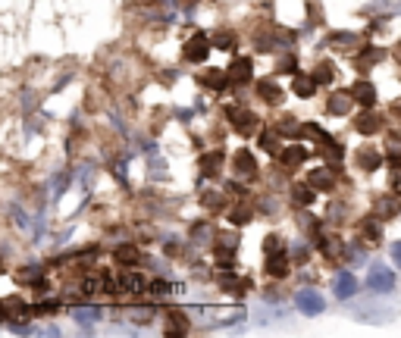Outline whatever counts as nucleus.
I'll use <instances>...</instances> for the list:
<instances>
[{"label": "nucleus", "mask_w": 401, "mask_h": 338, "mask_svg": "<svg viewBox=\"0 0 401 338\" xmlns=\"http://www.w3.org/2000/svg\"><path fill=\"white\" fill-rule=\"evenodd\" d=\"M308 182L313 185V188H333L335 185V176H333V169H313L311 176H308Z\"/></svg>", "instance_id": "4be33fe9"}, {"label": "nucleus", "mask_w": 401, "mask_h": 338, "mask_svg": "<svg viewBox=\"0 0 401 338\" xmlns=\"http://www.w3.org/2000/svg\"><path fill=\"white\" fill-rule=\"evenodd\" d=\"M264 250H266V254H276V250H282V238H279V235H270V238H266V245H264Z\"/></svg>", "instance_id": "e433bc0d"}, {"label": "nucleus", "mask_w": 401, "mask_h": 338, "mask_svg": "<svg viewBox=\"0 0 401 338\" xmlns=\"http://www.w3.org/2000/svg\"><path fill=\"white\" fill-rule=\"evenodd\" d=\"M129 317H132V323L145 326V323H151L154 319V307H129Z\"/></svg>", "instance_id": "a878e982"}, {"label": "nucleus", "mask_w": 401, "mask_h": 338, "mask_svg": "<svg viewBox=\"0 0 401 338\" xmlns=\"http://www.w3.org/2000/svg\"><path fill=\"white\" fill-rule=\"evenodd\" d=\"M380 125H382V120L376 113H370V110H367V113H360L355 120V129L360 132V135H373V132H380Z\"/></svg>", "instance_id": "dca6fc26"}, {"label": "nucleus", "mask_w": 401, "mask_h": 338, "mask_svg": "<svg viewBox=\"0 0 401 338\" xmlns=\"http://www.w3.org/2000/svg\"><path fill=\"white\" fill-rule=\"evenodd\" d=\"M204 207H210V210H219V207H223V198H219V194L217 191H204Z\"/></svg>", "instance_id": "f704fd0d"}, {"label": "nucleus", "mask_w": 401, "mask_h": 338, "mask_svg": "<svg viewBox=\"0 0 401 338\" xmlns=\"http://www.w3.org/2000/svg\"><path fill=\"white\" fill-rule=\"evenodd\" d=\"M229 219H232V226H245V223H251V210L248 207H235L229 213Z\"/></svg>", "instance_id": "2f4dec72"}, {"label": "nucleus", "mask_w": 401, "mask_h": 338, "mask_svg": "<svg viewBox=\"0 0 401 338\" xmlns=\"http://www.w3.org/2000/svg\"><path fill=\"white\" fill-rule=\"evenodd\" d=\"M333 292H335V297H339V301H348V297H355V295H358V279H355V273H351V270L335 273Z\"/></svg>", "instance_id": "39448f33"}, {"label": "nucleus", "mask_w": 401, "mask_h": 338, "mask_svg": "<svg viewBox=\"0 0 401 338\" xmlns=\"http://www.w3.org/2000/svg\"><path fill=\"white\" fill-rule=\"evenodd\" d=\"M351 104H358L355 94H351V91H335V94H329V97H326V113L348 116L351 113Z\"/></svg>", "instance_id": "423d86ee"}, {"label": "nucleus", "mask_w": 401, "mask_h": 338, "mask_svg": "<svg viewBox=\"0 0 401 338\" xmlns=\"http://www.w3.org/2000/svg\"><path fill=\"white\" fill-rule=\"evenodd\" d=\"M214 47H219V51H232L235 47L232 31H219V35H214Z\"/></svg>", "instance_id": "7c9ffc66"}, {"label": "nucleus", "mask_w": 401, "mask_h": 338, "mask_svg": "<svg viewBox=\"0 0 401 338\" xmlns=\"http://www.w3.org/2000/svg\"><path fill=\"white\" fill-rule=\"evenodd\" d=\"M232 167H235V176H241V179H254L257 176V160L251 157L248 147H241V151L235 154Z\"/></svg>", "instance_id": "1a4fd4ad"}, {"label": "nucleus", "mask_w": 401, "mask_h": 338, "mask_svg": "<svg viewBox=\"0 0 401 338\" xmlns=\"http://www.w3.org/2000/svg\"><path fill=\"white\" fill-rule=\"evenodd\" d=\"M276 144H279V135H273V132H264L261 135V147L266 154H276Z\"/></svg>", "instance_id": "473e14b6"}, {"label": "nucleus", "mask_w": 401, "mask_h": 338, "mask_svg": "<svg viewBox=\"0 0 401 338\" xmlns=\"http://www.w3.org/2000/svg\"><path fill=\"white\" fill-rule=\"evenodd\" d=\"M207 88H217V91H223L226 85L232 82L229 78V69H210V73H204V78H201Z\"/></svg>", "instance_id": "6ab92c4d"}, {"label": "nucleus", "mask_w": 401, "mask_h": 338, "mask_svg": "<svg viewBox=\"0 0 401 338\" xmlns=\"http://www.w3.org/2000/svg\"><path fill=\"white\" fill-rule=\"evenodd\" d=\"M355 160H358V169H364V172H373L382 167V154L376 151V147H360Z\"/></svg>", "instance_id": "f8f14e48"}, {"label": "nucleus", "mask_w": 401, "mask_h": 338, "mask_svg": "<svg viewBox=\"0 0 401 338\" xmlns=\"http://www.w3.org/2000/svg\"><path fill=\"white\" fill-rule=\"evenodd\" d=\"M192 238H194V241H204V245H210V241H214V226L198 223V226L192 229Z\"/></svg>", "instance_id": "bb28decb"}, {"label": "nucleus", "mask_w": 401, "mask_h": 338, "mask_svg": "<svg viewBox=\"0 0 401 338\" xmlns=\"http://www.w3.org/2000/svg\"><path fill=\"white\" fill-rule=\"evenodd\" d=\"M266 273L276 279H286L288 276V257L286 250H276V254H266Z\"/></svg>", "instance_id": "ddd939ff"}, {"label": "nucleus", "mask_w": 401, "mask_h": 338, "mask_svg": "<svg viewBox=\"0 0 401 338\" xmlns=\"http://www.w3.org/2000/svg\"><path fill=\"white\" fill-rule=\"evenodd\" d=\"M229 78H232V85H245L248 78H251V60L248 57H239L229 66Z\"/></svg>", "instance_id": "a211bd4d"}, {"label": "nucleus", "mask_w": 401, "mask_h": 338, "mask_svg": "<svg viewBox=\"0 0 401 338\" xmlns=\"http://www.w3.org/2000/svg\"><path fill=\"white\" fill-rule=\"evenodd\" d=\"M313 78H317V85H329V82H333V78H335L333 63H320L317 73H313Z\"/></svg>", "instance_id": "c85d7f7f"}, {"label": "nucleus", "mask_w": 401, "mask_h": 338, "mask_svg": "<svg viewBox=\"0 0 401 338\" xmlns=\"http://www.w3.org/2000/svg\"><path fill=\"white\" fill-rule=\"evenodd\" d=\"M226 116L232 120V129L239 132V135H257L261 132V116L254 113V110H248V107H229L226 110Z\"/></svg>", "instance_id": "f03ea898"}, {"label": "nucleus", "mask_w": 401, "mask_h": 338, "mask_svg": "<svg viewBox=\"0 0 401 338\" xmlns=\"http://www.w3.org/2000/svg\"><path fill=\"white\" fill-rule=\"evenodd\" d=\"M57 307H60L57 301H41V304H35V313H53Z\"/></svg>", "instance_id": "58836bf2"}, {"label": "nucleus", "mask_w": 401, "mask_h": 338, "mask_svg": "<svg viewBox=\"0 0 401 338\" xmlns=\"http://www.w3.org/2000/svg\"><path fill=\"white\" fill-rule=\"evenodd\" d=\"M170 319H172V323H170V332H188V323H185V313H182V310H172Z\"/></svg>", "instance_id": "c756f323"}, {"label": "nucleus", "mask_w": 401, "mask_h": 338, "mask_svg": "<svg viewBox=\"0 0 401 338\" xmlns=\"http://www.w3.org/2000/svg\"><path fill=\"white\" fill-rule=\"evenodd\" d=\"M373 213L376 219H395L401 213V198L398 194H380L373 204Z\"/></svg>", "instance_id": "0eeeda50"}, {"label": "nucleus", "mask_w": 401, "mask_h": 338, "mask_svg": "<svg viewBox=\"0 0 401 338\" xmlns=\"http://www.w3.org/2000/svg\"><path fill=\"white\" fill-rule=\"evenodd\" d=\"M351 94H355V100H358L360 107H367V110L376 104V85L367 82V78H364V82H355V85H351Z\"/></svg>", "instance_id": "9b49d317"}, {"label": "nucleus", "mask_w": 401, "mask_h": 338, "mask_svg": "<svg viewBox=\"0 0 401 338\" xmlns=\"http://www.w3.org/2000/svg\"><path fill=\"white\" fill-rule=\"evenodd\" d=\"M110 279V295H141L147 285L145 276H138V273H116V276H107Z\"/></svg>", "instance_id": "f257e3e1"}, {"label": "nucleus", "mask_w": 401, "mask_h": 338, "mask_svg": "<svg viewBox=\"0 0 401 338\" xmlns=\"http://www.w3.org/2000/svg\"><path fill=\"white\" fill-rule=\"evenodd\" d=\"M382 60V51H380V47H364V51H360L358 53V69H360V73H370V66H373V63H380Z\"/></svg>", "instance_id": "aec40b11"}, {"label": "nucleus", "mask_w": 401, "mask_h": 338, "mask_svg": "<svg viewBox=\"0 0 401 338\" xmlns=\"http://www.w3.org/2000/svg\"><path fill=\"white\" fill-rule=\"evenodd\" d=\"M257 94H261L266 104H282V88L273 85V78H261V82H257Z\"/></svg>", "instance_id": "2eb2a0df"}, {"label": "nucleus", "mask_w": 401, "mask_h": 338, "mask_svg": "<svg viewBox=\"0 0 401 338\" xmlns=\"http://www.w3.org/2000/svg\"><path fill=\"white\" fill-rule=\"evenodd\" d=\"M279 160H282V167H286V169L301 167V163L308 160V147H304V144H288V147H282V151H279Z\"/></svg>", "instance_id": "9d476101"}, {"label": "nucleus", "mask_w": 401, "mask_h": 338, "mask_svg": "<svg viewBox=\"0 0 401 338\" xmlns=\"http://www.w3.org/2000/svg\"><path fill=\"white\" fill-rule=\"evenodd\" d=\"M295 304L301 313H308V317H320V313L326 310V297L317 295L313 288H301V292L295 295Z\"/></svg>", "instance_id": "20e7f679"}, {"label": "nucleus", "mask_w": 401, "mask_h": 338, "mask_svg": "<svg viewBox=\"0 0 401 338\" xmlns=\"http://www.w3.org/2000/svg\"><path fill=\"white\" fill-rule=\"evenodd\" d=\"M326 41L333 44V47H342V51H345V47H355V44L360 41V38L355 35V31H333V35H329Z\"/></svg>", "instance_id": "5701e85b"}, {"label": "nucleus", "mask_w": 401, "mask_h": 338, "mask_svg": "<svg viewBox=\"0 0 401 338\" xmlns=\"http://www.w3.org/2000/svg\"><path fill=\"white\" fill-rule=\"evenodd\" d=\"M313 91H317V78L313 75H295V94L298 97H313Z\"/></svg>", "instance_id": "412c9836"}, {"label": "nucleus", "mask_w": 401, "mask_h": 338, "mask_svg": "<svg viewBox=\"0 0 401 338\" xmlns=\"http://www.w3.org/2000/svg\"><path fill=\"white\" fill-rule=\"evenodd\" d=\"M320 144H323V157H326V160H333V163H339L342 160V147L339 144H335V141L333 138H326V141H320Z\"/></svg>", "instance_id": "cd10ccee"}, {"label": "nucleus", "mask_w": 401, "mask_h": 338, "mask_svg": "<svg viewBox=\"0 0 401 338\" xmlns=\"http://www.w3.org/2000/svg\"><path fill=\"white\" fill-rule=\"evenodd\" d=\"M279 69H282V73H295V69H298V60L292 57V53H288V57L279 60Z\"/></svg>", "instance_id": "4c0bfd02"}, {"label": "nucleus", "mask_w": 401, "mask_h": 338, "mask_svg": "<svg viewBox=\"0 0 401 338\" xmlns=\"http://www.w3.org/2000/svg\"><path fill=\"white\" fill-rule=\"evenodd\" d=\"M367 288L376 295L392 292V288H395V273H392L389 266H380V263L370 266V273H367Z\"/></svg>", "instance_id": "7ed1b4c3"}, {"label": "nucleus", "mask_w": 401, "mask_h": 338, "mask_svg": "<svg viewBox=\"0 0 401 338\" xmlns=\"http://www.w3.org/2000/svg\"><path fill=\"white\" fill-rule=\"evenodd\" d=\"M172 292V285H167V282H151V295L154 297H167Z\"/></svg>", "instance_id": "c9c22d12"}, {"label": "nucleus", "mask_w": 401, "mask_h": 338, "mask_svg": "<svg viewBox=\"0 0 401 338\" xmlns=\"http://www.w3.org/2000/svg\"><path fill=\"white\" fill-rule=\"evenodd\" d=\"M73 319L75 323H82L85 329H91L98 319H104V310L100 307H73Z\"/></svg>", "instance_id": "4468645a"}, {"label": "nucleus", "mask_w": 401, "mask_h": 338, "mask_svg": "<svg viewBox=\"0 0 401 338\" xmlns=\"http://www.w3.org/2000/svg\"><path fill=\"white\" fill-rule=\"evenodd\" d=\"M223 163H226V157L219 154V151H210V154H204V157H201V163H198V167H201V176H217V172H219V167H223Z\"/></svg>", "instance_id": "f3484780"}, {"label": "nucleus", "mask_w": 401, "mask_h": 338, "mask_svg": "<svg viewBox=\"0 0 401 338\" xmlns=\"http://www.w3.org/2000/svg\"><path fill=\"white\" fill-rule=\"evenodd\" d=\"M364 235H367V241H380V238H382L380 223H376V219H370V223H364Z\"/></svg>", "instance_id": "72a5a7b5"}, {"label": "nucleus", "mask_w": 401, "mask_h": 338, "mask_svg": "<svg viewBox=\"0 0 401 338\" xmlns=\"http://www.w3.org/2000/svg\"><path fill=\"white\" fill-rule=\"evenodd\" d=\"M389 154L395 157V160H401V141L398 138H389Z\"/></svg>", "instance_id": "ea45409f"}, {"label": "nucleus", "mask_w": 401, "mask_h": 338, "mask_svg": "<svg viewBox=\"0 0 401 338\" xmlns=\"http://www.w3.org/2000/svg\"><path fill=\"white\" fill-rule=\"evenodd\" d=\"M116 260L120 263H138V248L135 245H123V248H116Z\"/></svg>", "instance_id": "393cba45"}, {"label": "nucleus", "mask_w": 401, "mask_h": 338, "mask_svg": "<svg viewBox=\"0 0 401 338\" xmlns=\"http://www.w3.org/2000/svg\"><path fill=\"white\" fill-rule=\"evenodd\" d=\"M207 53H210V38L198 31V35L185 44V60L188 63H204V60H207Z\"/></svg>", "instance_id": "6e6552de"}, {"label": "nucleus", "mask_w": 401, "mask_h": 338, "mask_svg": "<svg viewBox=\"0 0 401 338\" xmlns=\"http://www.w3.org/2000/svg\"><path fill=\"white\" fill-rule=\"evenodd\" d=\"M395 110H398V113H401V100H395Z\"/></svg>", "instance_id": "79ce46f5"}, {"label": "nucleus", "mask_w": 401, "mask_h": 338, "mask_svg": "<svg viewBox=\"0 0 401 338\" xmlns=\"http://www.w3.org/2000/svg\"><path fill=\"white\" fill-rule=\"evenodd\" d=\"M292 201L301 204V207H308V204H313V185H295L292 188Z\"/></svg>", "instance_id": "b1692460"}, {"label": "nucleus", "mask_w": 401, "mask_h": 338, "mask_svg": "<svg viewBox=\"0 0 401 338\" xmlns=\"http://www.w3.org/2000/svg\"><path fill=\"white\" fill-rule=\"evenodd\" d=\"M392 260H395V266L401 270V241H395V245H392Z\"/></svg>", "instance_id": "a19ab883"}]
</instances>
